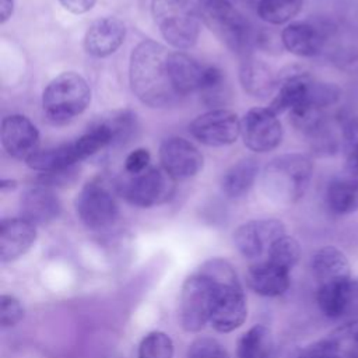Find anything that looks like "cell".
Returning <instances> with one entry per match:
<instances>
[{
  "mask_svg": "<svg viewBox=\"0 0 358 358\" xmlns=\"http://www.w3.org/2000/svg\"><path fill=\"white\" fill-rule=\"evenodd\" d=\"M0 140L10 157L27 161L38 151L39 131L27 116L8 115L1 120Z\"/></svg>",
  "mask_w": 358,
  "mask_h": 358,
  "instance_id": "9a60e30c",
  "label": "cell"
},
{
  "mask_svg": "<svg viewBox=\"0 0 358 358\" xmlns=\"http://www.w3.org/2000/svg\"><path fill=\"white\" fill-rule=\"evenodd\" d=\"M199 92L208 106H218L225 102V76L217 66H204Z\"/></svg>",
  "mask_w": 358,
  "mask_h": 358,
  "instance_id": "f546056e",
  "label": "cell"
},
{
  "mask_svg": "<svg viewBox=\"0 0 358 358\" xmlns=\"http://www.w3.org/2000/svg\"><path fill=\"white\" fill-rule=\"evenodd\" d=\"M15 187H17V180H14V179H3V180L0 182V190H1L3 193L10 192V190H14Z\"/></svg>",
  "mask_w": 358,
  "mask_h": 358,
  "instance_id": "b9f144b4",
  "label": "cell"
},
{
  "mask_svg": "<svg viewBox=\"0 0 358 358\" xmlns=\"http://www.w3.org/2000/svg\"><path fill=\"white\" fill-rule=\"evenodd\" d=\"M303 7V0H259L257 15L264 22L281 25L296 17Z\"/></svg>",
  "mask_w": 358,
  "mask_h": 358,
  "instance_id": "f1b7e54d",
  "label": "cell"
},
{
  "mask_svg": "<svg viewBox=\"0 0 358 358\" xmlns=\"http://www.w3.org/2000/svg\"><path fill=\"white\" fill-rule=\"evenodd\" d=\"M197 8L204 24L232 52L243 57L250 55L257 34L234 0H197Z\"/></svg>",
  "mask_w": 358,
  "mask_h": 358,
  "instance_id": "277c9868",
  "label": "cell"
},
{
  "mask_svg": "<svg viewBox=\"0 0 358 358\" xmlns=\"http://www.w3.org/2000/svg\"><path fill=\"white\" fill-rule=\"evenodd\" d=\"M289 270L282 268L270 260L255 263L246 271L249 288L262 296H280L289 288Z\"/></svg>",
  "mask_w": 358,
  "mask_h": 358,
  "instance_id": "ffe728a7",
  "label": "cell"
},
{
  "mask_svg": "<svg viewBox=\"0 0 358 358\" xmlns=\"http://www.w3.org/2000/svg\"><path fill=\"white\" fill-rule=\"evenodd\" d=\"M169 59L171 52L152 39L140 42L130 55V88L137 99L150 108H165L180 98Z\"/></svg>",
  "mask_w": 358,
  "mask_h": 358,
  "instance_id": "6da1fadb",
  "label": "cell"
},
{
  "mask_svg": "<svg viewBox=\"0 0 358 358\" xmlns=\"http://www.w3.org/2000/svg\"><path fill=\"white\" fill-rule=\"evenodd\" d=\"M91 102V88L84 77L66 71L43 90L42 108L52 124H66L81 115Z\"/></svg>",
  "mask_w": 358,
  "mask_h": 358,
  "instance_id": "5b68a950",
  "label": "cell"
},
{
  "mask_svg": "<svg viewBox=\"0 0 358 358\" xmlns=\"http://www.w3.org/2000/svg\"><path fill=\"white\" fill-rule=\"evenodd\" d=\"M259 164L255 158L245 157L227 169L221 180V189L225 196L239 199L249 193L256 182Z\"/></svg>",
  "mask_w": 358,
  "mask_h": 358,
  "instance_id": "d4e9b609",
  "label": "cell"
},
{
  "mask_svg": "<svg viewBox=\"0 0 358 358\" xmlns=\"http://www.w3.org/2000/svg\"><path fill=\"white\" fill-rule=\"evenodd\" d=\"M285 235V225L275 218L252 220L239 225L234 232V242L243 257L255 259L281 236Z\"/></svg>",
  "mask_w": 358,
  "mask_h": 358,
  "instance_id": "7c38bea8",
  "label": "cell"
},
{
  "mask_svg": "<svg viewBox=\"0 0 358 358\" xmlns=\"http://www.w3.org/2000/svg\"><path fill=\"white\" fill-rule=\"evenodd\" d=\"M14 0H0V22L4 24L13 14Z\"/></svg>",
  "mask_w": 358,
  "mask_h": 358,
  "instance_id": "60d3db41",
  "label": "cell"
},
{
  "mask_svg": "<svg viewBox=\"0 0 358 358\" xmlns=\"http://www.w3.org/2000/svg\"><path fill=\"white\" fill-rule=\"evenodd\" d=\"M341 147L345 172L358 176V116H350L341 124Z\"/></svg>",
  "mask_w": 358,
  "mask_h": 358,
  "instance_id": "1f68e13d",
  "label": "cell"
},
{
  "mask_svg": "<svg viewBox=\"0 0 358 358\" xmlns=\"http://www.w3.org/2000/svg\"><path fill=\"white\" fill-rule=\"evenodd\" d=\"M150 151L147 148L133 150L124 159V171L129 175H136L147 169L150 162Z\"/></svg>",
  "mask_w": 358,
  "mask_h": 358,
  "instance_id": "8d00e7d4",
  "label": "cell"
},
{
  "mask_svg": "<svg viewBox=\"0 0 358 358\" xmlns=\"http://www.w3.org/2000/svg\"><path fill=\"white\" fill-rule=\"evenodd\" d=\"M214 284V303L210 323L220 333H229L243 324L248 305L236 271L221 257L206 260L199 268Z\"/></svg>",
  "mask_w": 358,
  "mask_h": 358,
  "instance_id": "7a4b0ae2",
  "label": "cell"
},
{
  "mask_svg": "<svg viewBox=\"0 0 358 358\" xmlns=\"http://www.w3.org/2000/svg\"><path fill=\"white\" fill-rule=\"evenodd\" d=\"M78 166H70L66 169H60V171H55V172H45L41 173L38 178L39 185L46 186V187H67L76 183V180L78 179L80 173H78Z\"/></svg>",
  "mask_w": 358,
  "mask_h": 358,
  "instance_id": "d590c367",
  "label": "cell"
},
{
  "mask_svg": "<svg viewBox=\"0 0 358 358\" xmlns=\"http://www.w3.org/2000/svg\"><path fill=\"white\" fill-rule=\"evenodd\" d=\"M310 271L317 285L352 278L347 255L334 245L322 246L312 255Z\"/></svg>",
  "mask_w": 358,
  "mask_h": 358,
  "instance_id": "d6986e66",
  "label": "cell"
},
{
  "mask_svg": "<svg viewBox=\"0 0 358 358\" xmlns=\"http://www.w3.org/2000/svg\"><path fill=\"white\" fill-rule=\"evenodd\" d=\"M173 343L164 331L148 333L138 345L137 358H172Z\"/></svg>",
  "mask_w": 358,
  "mask_h": 358,
  "instance_id": "d6a6232c",
  "label": "cell"
},
{
  "mask_svg": "<svg viewBox=\"0 0 358 358\" xmlns=\"http://www.w3.org/2000/svg\"><path fill=\"white\" fill-rule=\"evenodd\" d=\"M186 358H231L224 345L211 337H199L187 348Z\"/></svg>",
  "mask_w": 358,
  "mask_h": 358,
  "instance_id": "836d02e7",
  "label": "cell"
},
{
  "mask_svg": "<svg viewBox=\"0 0 358 358\" xmlns=\"http://www.w3.org/2000/svg\"><path fill=\"white\" fill-rule=\"evenodd\" d=\"M173 179L164 168H148L140 173L129 175L115 182L117 196L136 207H154L169 201L176 190Z\"/></svg>",
  "mask_w": 358,
  "mask_h": 358,
  "instance_id": "ba28073f",
  "label": "cell"
},
{
  "mask_svg": "<svg viewBox=\"0 0 358 358\" xmlns=\"http://www.w3.org/2000/svg\"><path fill=\"white\" fill-rule=\"evenodd\" d=\"M116 186L105 176L88 180L76 197V213L80 221L92 231L106 229L119 217Z\"/></svg>",
  "mask_w": 358,
  "mask_h": 358,
  "instance_id": "52a82bcc",
  "label": "cell"
},
{
  "mask_svg": "<svg viewBox=\"0 0 358 358\" xmlns=\"http://www.w3.org/2000/svg\"><path fill=\"white\" fill-rule=\"evenodd\" d=\"M354 291V277L351 280L327 282L317 285L316 303L322 315L331 320L350 319Z\"/></svg>",
  "mask_w": 358,
  "mask_h": 358,
  "instance_id": "44dd1931",
  "label": "cell"
},
{
  "mask_svg": "<svg viewBox=\"0 0 358 358\" xmlns=\"http://www.w3.org/2000/svg\"><path fill=\"white\" fill-rule=\"evenodd\" d=\"M301 255L299 242L292 236L284 235L268 248L267 260L291 271L298 264Z\"/></svg>",
  "mask_w": 358,
  "mask_h": 358,
  "instance_id": "4dcf8cb0",
  "label": "cell"
},
{
  "mask_svg": "<svg viewBox=\"0 0 358 358\" xmlns=\"http://www.w3.org/2000/svg\"><path fill=\"white\" fill-rule=\"evenodd\" d=\"M169 60L173 84L180 98L190 92L199 91L204 66L182 50L171 52Z\"/></svg>",
  "mask_w": 358,
  "mask_h": 358,
  "instance_id": "484cf974",
  "label": "cell"
},
{
  "mask_svg": "<svg viewBox=\"0 0 358 358\" xmlns=\"http://www.w3.org/2000/svg\"><path fill=\"white\" fill-rule=\"evenodd\" d=\"M294 358H299V357H296V355H294Z\"/></svg>",
  "mask_w": 358,
  "mask_h": 358,
  "instance_id": "7bdbcfd3",
  "label": "cell"
},
{
  "mask_svg": "<svg viewBox=\"0 0 358 358\" xmlns=\"http://www.w3.org/2000/svg\"><path fill=\"white\" fill-rule=\"evenodd\" d=\"M99 117L108 126L112 134V140H113L112 147L126 145L137 136V131H138L137 116L130 109L113 110Z\"/></svg>",
  "mask_w": 358,
  "mask_h": 358,
  "instance_id": "83f0119b",
  "label": "cell"
},
{
  "mask_svg": "<svg viewBox=\"0 0 358 358\" xmlns=\"http://www.w3.org/2000/svg\"><path fill=\"white\" fill-rule=\"evenodd\" d=\"M324 203L334 215H350L358 211V176L344 173L333 178L324 190Z\"/></svg>",
  "mask_w": 358,
  "mask_h": 358,
  "instance_id": "603a6c76",
  "label": "cell"
},
{
  "mask_svg": "<svg viewBox=\"0 0 358 358\" xmlns=\"http://www.w3.org/2000/svg\"><path fill=\"white\" fill-rule=\"evenodd\" d=\"M313 175L312 159L301 152H288L273 158L263 169L264 194L280 204H292L303 197Z\"/></svg>",
  "mask_w": 358,
  "mask_h": 358,
  "instance_id": "3957f363",
  "label": "cell"
},
{
  "mask_svg": "<svg viewBox=\"0 0 358 358\" xmlns=\"http://www.w3.org/2000/svg\"><path fill=\"white\" fill-rule=\"evenodd\" d=\"M126 27L116 17H102L95 20L84 36V49L94 57L113 55L124 42Z\"/></svg>",
  "mask_w": 358,
  "mask_h": 358,
  "instance_id": "2e32d148",
  "label": "cell"
},
{
  "mask_svg": "<svg viewBox=\"0 0 358 358\" xmlns=\"http://www.w3.org/2000/svg\"><path fill=\"white\" fill-rule=\"evenodd\" d=\"M36 239V228L28 220L6 218L0 222V260L14 262L25 255Z\"/></svg>",
  "mask_w": 358,
  "mask_h": 358,
  "instance_id": "e0dca14e",
  "label": "cell"
},
{
  "mask_svg": "<svg viewBox=\"0 0 358 358\" xmlns=\"http://www.w3.org/2000/svg\"><path fill=\"white\" fill-rule=\"evenodd\" d=\"M80 161H83V155L80 152L77 140H74L57 147L38 150L27 159V165L34 171L45 173L74 166Z\"/></svg>",
  "mask_w": 358,
  "mask_h": 358,
  "instance_id": "cb8c5ba5",
  "label": "cell"
},
{
  "mask_svg": "<svg viewBox=\"0 0 358 358\" xmlns=\"http://www.w3.org/2000/svg\"><path fill=\"white\" fill-rule=\"evenodd\" d=\"M236 355L238 358H277L271 331L263 324L250 327L241 337Z\"/></svg>",
  "mask_w": 358,
  "mask_h": 358,
  "instance_id": "4316f807",
  "label": "cell"
},
{
  "mask_svg": "<svg viewBox=\"0 0 358 358\" xmlns=\"http://www.w3.org/2000/svg\"><path fill=\"white\" fill-rule=\"evenodd\" d=\"M330 34L329 24L295 21L281 31L280 38L282 48L289 53L299 57H313L323 50Z\"/></svg>",
  "mask_w": 358,
  "mask_h": 358,
  "instance_id": "4fadbf2b",
  "label": "cell"
},
{
  "mask_svg": "<svg viewBox=\"0 0 358 358\" xmlns=\"http://www.w3.org/2000/svg\"><path fill=\"white\" fill-rule=\"evenodd\" d=\"M189 131L204 145L224 147L236 141L242 133V120L232 110L215 108L199 115L189 124Z\"/></svg>",
  "mask_w": 358,
  "mask_h": 358,
  "instance_id": "30bf717a",
  "label": "cell"
},
{
  "mask_svg": "<svg viewBox=\"0 0 358 358\" xmlns=\"http://www.w3.org/2000/svg\"><path fill=\"white\" fill-rule=\"evenodd\" d=\"M242 138L255 152L264 154L275 150L282 140V126L268 108H252L242 119Z\"/></svg>",
  "mask_w": 358,
  "mask_h": 358,
  "instance_id": "8fae6325",
  "label": "cell"
},
{
  "mask_svg": "<svg viewBox=\"0 0 358 358\" xmlns=\"http://www.w3.org/2000/svg\"><path fill=\"white\" fill-rule=\"evenodd\" d=\"M96 0H59V3L66 8L67 11L73 14H84L90 11Z\"/></svg>",
  "mask_w": 358,
  "mask_h": 358,
  "instance_id": "f35d334b",
  "label": "cell"
},
{
  "mask_svg": "<svg viewBox=\"0 0 358 358\" xmlns=\"http://www.w3.org/2000/svg\"><path fill=\"white\" fill-rule=\"evenodd\" d=\"M331 333L343 340L358 343V317L348 319L347 322H344L340 326H337L336 329H333Z\"/></svg>",
  "mask_w": 358,
  "mask_h": 358,
  "instance_id": "74e56055",
  "label": "cell"
},
{
  "mask_svg": "<svg viewBox=\"0 0 358 358\" xmlns=\"http://www.w3.org/2000/svg\"><path fill=\"white\" fill-rule=\"evenodd\" d=\"M214 303V284L200 271L187 277L182 285L179 319L186 331H200L210 322Z\"/></svg>",
  "mask_w": 358,
  "mask_h": 358,
  "instance_id": "9c48e42d",
  "label": "cell"
},
{
  "mask_svg": "<svg viewBox=\"0 0 358 358\" xmlns=\"http://www.w3.org/2000/svg\"><path fill=\"white\" fill-rule=\"evenodd\" d=\"M159 161L162 168L173 179H189L203 168V155L186 138L169 137L159 145Z\"/></svg>",
  "mask_w": 358,
  "mask_h": 358,
  "instance_id": "5bb4252c",
  "label": "cell"
},
{
  "mask_svg": "<svg viewBox=\"0 0 358 358\" xmlns=\"http://www.w3.org/2000/svg\"><path fill=\"white\" fill-rule=\"evenodd\" d=\"M239 81L246 94L264 99L277 91L278 77L263 60L248 55L239 67Z\"/></svg>",
  "mask_w": 358,
  "mask_h": 358,
  "instance_id": "7402d4cb",
  "label": "cell"
},
{
  "mask_svg": "<svg viewBox=\"0 0 358 358\" xmlns=\"http://www.w3.org/2000/svg\"><path fill=\"white\" fill-rule=\"evenodd\" d=\"M152 18L162 38L175 49L196 45L200 35V13L192 0H152Z\"/></svg>",
  "mask_w": 358,
  "mask_h": 358,
  "instance_id": "8992f818",
  "label": "cell"
},
{
  "mask_svg": "<svg viewBox=\"0 0 358 358\" xmlns=\"http://www.w3.org/2000/svg\"><path fill=\"white\" fill-rule=\"evenodd\" d=\"M330 334H331L333 337H336V338H337V341L340 343V348H341V358H358V343L343 340V338L337 337L336 334H333L331 331H330Z\"/></svg>",
  "mask_w": 358,
  "mask_h": 358,
  "instance_id": "ab89813d",
  "label": "cell"
},
{
  "mask_svg": "<svg viewBox=\"0 0 358 358\" xmlns=\"http://www.w3.org/2000/svg\"><path fill=\"white\" fill-rule=\"evenodd\" d=\"M22 303L13 295L3 294L0 296V324L3 329L15 326L24 317Z\"/></svg>",
  "mask_w": 358,
  "mask_h": 358,
  "instance_id": "e575fe53",
  "label": "cell"
},
{
  "mask_svg": "<svg viewBox=\"0 0 358 358\" xmlns=\"http://www.w3.org/2000/svg\"><path fill=\"white\" fill-rule=\"evenodd\" d=\"M20 210L21 217L34 225H45L60 215L62 203L50 187L36 185L22 193Z\"/></svg>",
  "mask_w": 358,
  "mask_h": 358,
  "instance_id": "ac0fdd59",
  "label": "cell"
}]
</instances>
